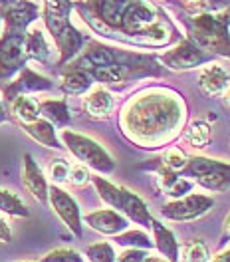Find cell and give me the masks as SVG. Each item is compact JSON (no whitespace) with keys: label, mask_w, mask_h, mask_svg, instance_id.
Returning <instances> with one entry per match:
<instances>
[{"label":"cell","mask_w":230,"mask_h":262,"mask_svg":"<svg viewBox=\"0 0 230 262\" xmlns=\"http://www.w3.org/2000/svg\"><path fill=\"white\" fill-rule=\"evenodd\" d=\"M111 110H113V96L105 88L91 90L87 98L83 99V112L91 119H105L109 117Z\"/></svg>","instance_id":"obj_20"},{"label":"cell","mask_w":230,"mask_h":262,"mask_svg":"<svg viewBox=\"0 0 230 262\" xmlns=\"http://www.w3.org/2000/svg\"><path fill=\"white\" fill-rule=\"evenodd\" d=\"M222 96H224V103H226V105L230 107V88L226 90V92H224V94H222Z\"/></svg>","instance_id":"obj_43"},{"label":"cell","mask_w":230,"mask_h":262,"mask_svg":"<svg viewBox=\"0 0 230 262\" xmlns=\"http://www.w3.org/2000/svg\"><path fill=\"white\" fill-rule=\"evenodd\" d=\"M181 175L211 193H226L230 189V163L222 159L193 155L187 159Z\"/></svg>","instance_id":"obj_5"},{"label":"cell","mask_w":230,"mask_h":262,"mask_svg":"<svg viewBox=\"0 0 230 262\" xmlns=\"http://www.w3.org/2000/svg\"><path fill=\"white\" fill-rule=\"evenodd\" d=\"M40 262H83V256L74 248H56L44 254Z\"/></svg>","instance_id":"obj_32"},{"label":"cell","mask_w":230,"mask_h":262,"mask_svg":"<svg viewBox=\"0 0 230 262\" xmlns=\"http://www.w3.org/2000/svg\"><path fill=\"white\" fill-rule=\"evenodd\" d=\"M187 159H189V157L182 153L181 149L173 147V149H167L161 159H155V161H151V163H155V165H159V167H165V169H171V171L181 173V169L185 167Z\"/></svg>","instance_id":"obj_29"},{"label":"cell","mask_w":230,"mask_h":262,"mask_svg":"<svg viewBox=\"0 0 230 262\" xmlns=\"http://www.w3.org/2000/svg\"><path fill=\"white\" fill-rule=\"evenodd\" d=\"M185 137V141L195 149H204L209 143H211V137H213V131H211V125L206 121H193L189 127H185L181 133Z\"/></svg>","instance_id":"obj_24"},{"label":"cell","mask_w":230,"mask_h":262,"mask_svg":"<svg viewBox=\"0 0 230 262\" xmlns=\"http://www.w3.org/2000/svg\"><path fill=\"white\" fill-rule=\"evenodd\" d=\"M182 2H185V10H187V8H191V6H195V4H197L198 0H182Z\"/></svg>","instance_id":"obj_42"},{"label":"cell","mask_w":230,"mask_h":262,"mask_svg":"<svg viewBox=\"0 0 230 262\" xmlns=\"http://www.w3.org/2000/svg\"><path fill=\"white\" fill-rule=\"evenodd\" d=\"M85 256L89 262H115L117 254L113 250V245L109 243H96L85 248Z\"/></svg>","instance_id":"obj_28"},{"label":"cell","mask_w":230,"mask_h":262,"mask_svg":"<svg viewBox=\"0 0 230 262\" xmlns=\"http://www.w3.org/2000/svg\"><path fill=\"white\" fill-rule=\"evenodd\" d=\"M82 221H85L94 230H98L101 234L107 236H115L119 232H123L125 229H129V219L125 214H121L115 209H99L94 213H87Z\"/></svg>","instance_id":"obj_15"},{"label":"cell","mask_w":230,"mask_h":262,"mask_svg":"<svg viewBox=\"0 0 230 262\" xmlns=\"http://www.w3.org/2000/svg\"><path fill=\"white\" fill-rule=\"evenodd\" d=\"M0 26H2V18H0Z\"/></svg>","instance_id":"obj_44"},{"label":"cell","mask_w":230,"mask_h":262,"mask_svg":"<svg viewBox=\"0 0 230 262\" xmlns=\"http://www.w3.org/2000/svg\"><path fill=\"white\" fill-rule=\"evenodd\" d=\"M72 10V0H44V24L60 52L58 66L70 64L87 44V38L70 20Z\"/></svg>","instance_id":"obj_3"},{"label":"cell","mask_w":230,"mask_h":262,"mask_svg":"<svg viewBox=\"0 0 230 262\" xmlns=\"http://www.w3.org/2000/svg\"><path fill=\"white\" fill-rule=\"evenodd\" d=\"M0 243H12V229L2 216H0Z\"/></svg>","instance_id":"obj_36"},{"label":"cell","mask_w":230,"mask_h":262,"mask_svg":"<svg viewBox=\"0 0 230 262\" xmlns=\"http://www.w3.org/2000/svg\"><path fill=\"white\" fill-rule=\"evenodd\" d=\"M115 243L123 248H143V250H151L155 248L153 238L149 236L145 230H129L125 229L123 232L115 234Z\"/></svg>","instance_id":"obj_26"},{"label":"cell","mask_w":230,"mask_h":262,"mask_svg":"<svg viewBox=\"0 0 230 262\" xmlns=\"http://www.w3.org/2000/svg\"><path fill=\"white\" fill-rule=\"evenodd\" d=\"M213 207V196L189 193V195L165 203L163 209H161V214L169 221H175V223H187V221H197L200 216H204Z\"/></svg>","instance_id":"obj_9"},{"label":"cell","mask_w":230,"mask_h":262,"mask_svg":"<svg viewBox=\"0 0 230 262\" xmlns=\"http://www.w3.org/2000/svg\"><path fill=\"white\" fill-rule=\"evenodd\" d=\"M89 179H91V175H89L87 167H85L83 163L70 167V177H67V181H72V185H76V187H82V185H85V183H87Z\"/></svg>","instance_id":"obj_34"},{"label":"cell","mask_w":230,"mask_h":262,"mask_svg":"<svg viewBox=\"0 0 230 262\" xmlns=\"http://www.w3.org/2000/svg\"><path fill=\"white\" fill-rule=\"evenodd\" d=\"M22 129L26 131L34 141H38L40 145L50 149H64V143L58 139V133H56V127L50 123L48 119L44 117H38L30 123H22Z\"/></svg>","instance_id":"obj_19"},{"label":"cell","mask_w":230,"mask_h":262,"mask_svg":"<svg viewBox=\"0 0 230 262\" xmlns=\"http://www.w3.org/2000/svg\"><path fill=\"white\" fill-rule=\"evenodd\" d=\"M24 38L26 32H6V30L0 36V88H4L28 62Z\"/></svg>","instance_id":"obj_8"},{"label":"cell","mask_w":230,"mask_h":262,"mask_svg":"<svg viewBox=\"0 0 230 262\" xmlns=\"http://www.w3.org/2000/svg\"><path fill=\"white\" fill-rule=\"evenodd\" d=\"M38 16L40 8L30 0H0V18L6 24V32H26Z\"/></svg>","instance_id":"obj_11"},{"label":"cell","mask_w":230,"mask_h":262,"mask_svg":"<svg viewBox=\"0 0 230 262\" xmlns=\"http://www.w3.org/2000/svg\"><path fill=\"white\" fill-rule=\"evenodd\" d=\"M230 6V0H198L195 6L187 8L189 14H198V12H209V14H218Z\"/></svg>","instance_id":"obj_31"},{"label":"cell","mask_w":230,"mask_h":262,"mask_svg":"<svg viewBox=\"0 0 230 262\" xmlns=\"http://www.w3.org/2000/svg\"><path fill=\"white\" fill-rule=\"evenodd\" d=\"M198 88L204 96L209 98H216L222 96L230 88V74L228 70H224L220 64L211 62L209 66H204L198 74Z\"/></svg>","instance_id":"obj_17"},{"label":"cell","mask_w":230,"mask_h":262,"mask_svg":"<svg viewBox=\"0 0 230 262\" xmlns=\"http://www.w3.org/2000/svg\"><path fill=\"white\" fill-rule=\"evenodd\" d=\"M209 262H230V248L222 250L220 254H216L213 260H209Z\"/></svg>","instance_id":"obj_38"},{"label":"cell","mask_w":230,"mask_h":262,"mask_svg":"<svg viewBox=\"0 0 230 262\" xmlns=\"http://www.w3.org/2000/svg\"><path fill=\"white\" fill-rule=\"evenodd\" d=\"M151 230H153V243H155V248L161 252V256L167 258L169 262H179V241L175 236V232L171 229H167L163 223L155 221L153 219V225H151Z\"/></svg>","instance_id":"obj_18"},{"label":"cell","mask_w":230,"mask_h":262,"mask_svg":"<svg viewBox=\"0 0 230 262\" xmlns=\"http://www.w3.org/2000/svg\"><path fill=\"white\" fill-rule=\"evenodd\" d=\"M230 241V213L224 216V223H222V232H220V245H226Z\"/></svg>","instance_id":"obj_37"},{"label":"cell","mask_w":230,"mask_h":262,"mask_svg":"<svg viewBox=\"0 0 230 262\" xmlns=\"http://www.w3.org/2000/svg\"><path fill=\"white\" fill-rule=\"evenodd\" d=\"M62 143L85 167H91L94 171H98L101 175H109L115 171L113 157L96 139H91L83 133H78V131L64 129L62 131Z\"/></svg>","instance_id":"obj_6"},{"label":"cell","mask_w":230,"mask_h":262,"mask_svg":"<svg viewBox=\"0 0 230 262\" xmlns=\"http://www.w3.org/2000/svg\"><path fill=\"white\" fill-rule=\"evenodd\" d=\"M185 252V262H209L211 260V252L202 241H191L189 245L182 248Z\"/></svg>","instance_id":"obj_30"},{"label":"cell","mask_w":230,"mask_h":262,"mask_svg":"<svg viewBox=\"0 0 230 262\" xmlns=\"http://www.w3.org/2000/svg\"><path fill=\"white\" fill-rule=\"evenodd\" d=\"M149 254V250H143V248H125L115 262H143V258Z\"/></svg>","instance_id":"obj_35"},{"label":"cell","mask_w":230,"mask_h":262,"mask_svg":"<svg viewBox=\"0 0 230 262\" xmlns=\"http://www.w3.org/2000/svg\"><path fill=\"white\" fill-rule=\"evenodd\" d=\"M50 171V179L54 181V185H60V183H66L70 177V163L66 159H54L48 167Z\"/></svg>","instance_id":"obj_33"},{"label":"cell","mask_w":230,"mask_h":262,"mask_svg":"<svg viewBox=\"0 0 230 262\" xmlns=\"http://www.w3.org/2000/svg\"><path fill=\"white\" fill-rule=\"evenodd\" d=\"M157 60L161 62L165 70H173V72H191L197 70L200 66L214 62V56L209 54L206 50H202L198 44H195L189 36L181 38L177 44H173V48L165 52L161 56H157Z\"/></svg>","instance_id":"obj_7"},{"label":"cell","mask_w":230,"mask_h":262,"mask_svg":"<svg viewBox=\"0 0 230 262\" xmlns=\"http://www.w3.org/2000/svg\"><path fill=\"white\" fill-rule=\"evenodd\" d=\"M74 8L99 36L145 48H167L182 38L161 6L151 0H78Z\"/></svg>","instance_id":"obj_1"},{"label":"cell","mask_w":230,"mask_h":262,"mask_svg":"<svg viewBox=\"0 0 230 262\" xmlns=\"http://www.w3.org/2000/svg\"><path fill=\"white\" fill-rule=\"evenodd\" d=\"M8 119V112H6V107H4V103L0 101V123H4Z\"/></svg>","instance_id":"obj_40"},{"label":"cell","mask_w":230,"mask_h":262,"mask_svg":"<svg viewBox=\"0 0 230 262\" xmlns=\"http://www.w3.org/2000/svg\"><path fill=\"white\" fill-rule=\"evenodd\" d=\"M218 14L222 16V20H224V22L228 24V28H230V6H228V8H226V10H222V12H218Z\"/></svg>","instance_id":"obj_41"},{"label":"cell","mask_w":230,"mask_h":262,"mask_svg":"<svg viewBox=\"0 0 230 262\" xmlns=\"http://www.w3.org/2000/svg\"><path fill=\"white\" fill-rule=\"evenodd\" d=\"M24 50H26V56L32 58L40 64H48L50 62V54L52 50L48 46V40L44 32L40 28H32V30H26V38H24Z\"/></svg>","instance_id":"obj_23"},{"label":"cell","mask_w":230,"mask_h":262,"mask_svg":"<svg viewBox=\"0 0 230 262\" xmlns=\"http://www.w3.org/2000/svg\"><path fill=\"white\" fill-rule=\"evenodd\" d=\"M40 117L48 119L54 127L64 129L72 121L70 105L66 99H44L40 101Z\"/></svg>","instance_id":"obj_21"},{"label":"cell","mask_w":230,"mask_h":262,"mask_svg":"<svg viewBox=\"0 0 230 262\" xmlns=\"http://www.w3.org/2000/svg\"><path fill=\"white\" fill-rule=\"evenodd\" d=\"M189 38L213 56L230 60V28L220 14L198 12L187 18Z\"/></svg>","instance_id":"obj_4"},{"label":"cell","mask_w":230,"mask_h":262,"mask_svg":"<svg viewBox=\"0 0 230 262\" xmlns=\"http://www.w3.org/2000/svg\"><path fill=\"white\" fill-rule=\"evenodd\" d=\"M48 203L54 209V213L62 219V223L67 227V230L74 236H82L83 234V221H82V211L76 203V199L70 195L67 191H64L58 185H50L48 187Z\"/></svg>","instance_id":"obj_10"},{"label":"cell","mask_w":230,"mask_h":262,"mask_svg":"<svg viewBox=\"0 0 230 262\" xmlns=\"http://www.w3.org/2000/svg\"><path fill=\"white\" fill-rule=\"evenodd\" d=\"M22 183L26 187V191L40 203V205H48V181L44 177L42 169L34 161L30 153H24V161H22Z\"/></svg>","instance_id":"obj_16"},{"label":"cell","mask_w":230,"mask_h":262,"mask_svg":"<svg viewBox=\"0 0 230 262\" xmlns=\"http://www.w3.org/2000/svg\"><path fill=\"white\" fill-rule=\"evenodd\" d=\"M143 262H169V260L163 258V256H151V254H147V256L143 258Z\"/></svg>","instance_id":"obj_39"},{"label":"cell","mask_w":230,"mask_h":262,"mask_svg":"<svg viewBox=\"0 0 230 262\" xmlns=\"http://www.w3.org/2000/svg\"><path fill=\"white\" fill-rule=\"evenodd\" d=\"M10 105H12V114L16 115L20 123H30L40 117V103L30 96H18L10 101Z\"/></svg>","instance_id":"obj_25"},{"label":"cell","mask_w":230,"mask_h":262,"mask_svg":"<svg viewBox=\"0 0 230 262\" xmlns=\"http://www.w3.org/2000/svg\"><path fill=\"white\" fill-rule=\"evenodd\" d=\"M0 213H6L10 216H30V211L22 203V199L8 189H0Z\"/></svg>","instance_id":"obj_27"},{"label":"cell","mask_w":230,"mask_h":262,"mask_svg":"<svg viewBox=\"0 0 230 262\" xmlns=\"http://www.w3.org/2000/svg\"><path fill=\"white\" fill-rule=\"evenodd\" d=\"M117 211L121 214H125V216H127L129 221H133L135 225L143 227V229H151V225H153V214L149 211L147 203L137 195V193L129 191L127 187H121Z\"/></svg>","instance_id":"obj_13"},{"label":"cell","mask_w":230,"mask_h":262,"mask_svg":"<svg viewBox=\"0 0 230 262\" xmlns=\"http://www.w3.org/2000/svg\"><path fill=\"white\" fill-rule=\"evenodd\" d=\"M187 103L171 88H145L125 101L119 127L127 141L141 149H161L181 137L187 125Z\"/></svg>","instance_id":"obj_2"},{"label":"cell","mask_w":230,"mask_h":262,"mask_svg":"<svg viewBox=\"0 0 230 262\" xmlns=\"http://www.w3.org/2000/svg\"><path fill=\"white\" fill-rule=\"evenodd\" d=\"M91 85H94V78L85 70L67 66L62 74V90L70 96H82L91 90Z\"/></svg>","instance_id":"obj_22"},{"label":"cell","mask_w":230,"mask_h":262,"mask_svg":"<svg viewBox=\"0 0 230 262\" xmlns=\"http://www.w3.org/2000/svg\"><path fill=\"white\" fill-rule=\"evenodd\" d=\"M141 169H151L157 173V183H159V189L163 191L165 195H169L171 199H179V196L189 195L193 189H195V183L187 177H182L181 173L177 171H171V169H165L155 163H145L141 165Z\"/></svg>","instance_id":"obj_14"},{"label":"cell","mask_w":230,"mask_h":262,"mask_svg":"<svg viewBox=\"0 0 230 262\" xmlns=\"http://www.w3.org/2000/svg\"><path fill=\"white\" fill-rule=\"evenodd\" d=\"M54 88V83L50 78L34 72L30 68H22L18 72L16 78H12L10 82L2 88V94L6 101H12L18 96H30V94H38V92H48Z\"/></svg>","instance_id":"obj_12"}]
</instances>
